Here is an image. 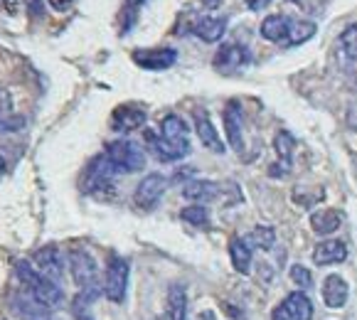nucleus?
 Masks as SVG:
<instances>
[{"label":"nucleus","instance_id":"nucleus-1","mask_svg":"<svg viewBox=\"0 0 357 320\" xmlns=\"http://www.w3.org/2000/svg\"><path fill=\"white\" fill-rule=\"evenodd\" d=\"M146 143L158 160L173 163V160H180L190 153L188 126L178 114H168L160 121V133H146Z\"/></svg>","mask_w":357,"mask_h":320},{"label":"nucleus","instance_id":"nucleus-2","mask_svg":"<svg viewBox=\"0 0 357 320\" xmlns=\"http://www.w3.org/2000/svg\"><path fill=\"white\" fill-rule=\"evenodd\" d=\"M15 273H17V278H20V284L25 286V291L30 294V298H35L37 303H43L45 308L54 310L64 303L62 289H59L54 281H50L47 276H43L30 261H17Z\"/></svg>","mask_w":357,"mask_h":320},{"label":"nucleus","instance_id":"nucleus-3","mask_svg":"<svg viewBox=\"0 0 357 320\" xmlns=\"http://www.w3.org/2000/svg\"><path fill=\"white\" fill-rule=\"evenodd\" d=\"M69 259V271H72L74 284L82 289V296L96 300L101 296V276H99V264L86 249H72L67 254Z\"/></svg>","mask_w":357,"mask_h":320},{"label":"nucleus","instance_id":"nucleus-4","mask_svg":"<svg viewBox=\"0 0 357 320\" xmlns=\"http://www.w3.org/2000/svg\"><path fill=\"white\" fill-rule=\"evenodd\" d=\"M106 158L109 163L114 165L116 173H138L146 165V151L143 146H138L136 141H128V138H119V141L109 143L106 146Z\"/></svg>","mask_w":357,"mask_h":320},{"label":"nucleus","instance_id":"nucleus-5","mask_svg":"<svg viewBox=\"0 0 357 320\" xmlns=\"http://www.w3.org/2000/svg\"><path fill=\"white\" fill-rule=\"evenodd\" d=\"M128 289V261L119 254H111L106 264V278H104V296L111 303H123Z\"/></svg>","mask_w":357,"mask_h":320},{"label":"nucleus","instance_id":"nucleus-6","mask_svg":"<svg viewBox=\"0 0 357 320\" xmlns=\"http://www.w3.org/2000/svg\"><path fill=\"white\" fill-rule=\"evenodd\" d=\"M114 165L109 163V158L104 155H96L89 165H86L84 175H82V190L86 195H99L104 190H111L114 188Z\"/></svg>","mask_w":357,"mask_h":320},{"label":"nucleus","instance_id":"nucleus-7","mask_svg":"<svg viewBox=\"0 0 357 320\" xmlns=\"http://www.w3.org/2000/svg\"><path fill=\"white\" fill-rule=\"evenodd\" d=\"M271 320H313V303L303 291H294L273 308Z\"/></svg>","mask_w":357,"mask_h":320},{"label":"nucleus","instance_id":"nucleus-8","mask_svg":"<svg viewBox=\"0 0 357 320\" xmlns=\"http://www.w3.org/2000/svg\"><path fill=\"white\" fill-rule=\"evenodd\" d=\"M165 188H168V180L160 173H148L146 178L138 183L136 192H133V202H136L138 210H153V207L160 202Z\"/></svg>","mask_w":357,"mask_h":320},{"label":"nucleus","instance_id":"nucleus-9","mask_svg":"<svg viewBox=\"0 0 357 320\" xmlns=\"http://www.w3.org/2000/svg\"><path fill=\"white\" fill-rule=\"evenodd\" d=\"M32 264H35V268L43 276H47L50 281H54V284H59L64 276V259H62V252H59L57 247H43L37 249L35 257H32Z\"/></svg>","mask_w":357,"mask_h":320},{"label":"nucleus","instance_id":"nucleus-10","mask_svg":"<svg viewBox=\"0 0 357 320\" xmlns=\"http://www.w3.org/2000/svg\"><path fill=\"white\" fill-rule=\"evenodd\" d=\"M133 62L143 69H151V72H160V69H168L178 62V52H175L173 47L136 49V52H133Z\"/></svg>","mask_w":357,"mask_h":320},{"label":"nucleus","instance_id":"nucleus-11","mask_svg":"<svg viewBox=\"0 0 357 320\" xmlns=\"http://www.w3.org/2000/svg\"><path fill=\"white\" fill-rule=\"evenodd\" d=\"M146 109L143 106H136V104H123L111 114V128L119 133H131L136 128L146 126Z\"/></svg>","mask_w":357,"mask_h":320},{"label":"nucleus","instance_id":"nucleus-12","mask_svg":"<svg viewBox=\"0 0 357 320\" xmlns=\"http://www.w3.org/2000/svg\"><path fill=\"white\" fill-rule=\"evenodd\" d=\"M273 148H276V153H279L281 163L271 165V168H268V175H271V178H284V175H289V170H291V158H294L296 138L291 136L289 131H279L276 138H273Z\"/></svg>","mask_w":357,"mask_h":320},{"label":"nucleus","instance_id":"nucleus-13","mask_svg":"<svg viewBox=\"0 0 357 320\" xmlns=\"http://www.w3.org/2000/svg\"><path fill=\"white\" fill-rule=\"evenodd\" d=\"M195 131H197V136H200L202 146L210 148L212 153H225V146H222V138L220 133H217L215 123H212L210 114H207L205 109H195Z\"/></svg>","mask_w":357,"mask_h":320},{"label":"nucleus","instance_id":"nucleus-14","mask_svg":"<svg viewBox=\"0 0 357 320\" xmlns=\"http://www.w3.org/2000/svg\"><path fill=\"white\" fill-rule=\"evenodd\" d=\"M247 62H249L247 47H239V45H234V43L222 45L220 52L215 54V67L225 74H231V72H236V69H242Z\"/></svg>","mask_w":357,"mask_h":320},{"label":"nucleus","instance_id":"nucleus-15","mask_svg":"<svg viewBox=\"0 0 357 320\" xmlns=\"http://www.w3.org/2000/svg\"><path fill=\"white\" fill-rule=\"evenodd\" d=\"M347 296H350V289H347V281L337 273H331V276L323 281V300L331 310H337L347 303Z\"/></svg>","mask_w":357,"mask_h":320},{"label":"nucleus","instance_id":"nucleus-16","mask_svg":"<svg viewBox=\"0 0 357 320\" xmlns=\"http://www.w3.org/2000/svg\"><path fill=\"white\" fill-rule=\"evenodd\" d=\"M222 195V185L212 183V180H190L183 183V197L192 199V202H212Z\"/></svg>","mask_w":357,"mask_h":320},{"label":"nucleus","instance_id":"nucleus-17","mask_svg":"<svg viewBox=\"0 0 357 320\" xmlns=\"http://www.w3.org/2000/svg\"><path fill=\"white\" fill-rule=\"evenodd\" d=\"M225 131H227V141L234 148L236 153L244 151V133H242V111L239 106L231 101L225 109Z\"/></svg>","mask_w":357,"mask_h":320},{"label":"nucleus","instance_id":"nucleus-18","mask_svg":"<svg viewBox=\"0 0 357 320\" xmlns=\"http://www.w3.org/2000/svg\"><path fill=\"white\" fill-rule=\"evenodd\" d=\"M291 17L286 15H268L261 20V27H259V32H261L264 40H268V43H281L286 45V40H289V32H291Z\"/></svg>","mask_w":357,"mask_h":320},{"label":"nucleus","instance_id":"nucleus-19","mask_svg":"<svg viewBox=\"0 0 357 320\" xmlns=\"http://www.w3.org/2000/svg\"><path fill=\"white\" fill-rule=\"evenodd\" d=\"M347 259V247L340 239H326L313 249V261L318 266H331V264H340Z\"/></svg>","mask_w":357,"mask_h":320},{"label":"nucleus","instance_id":"nucleus-20","mask_svg":"<svg viewBox=\"0 0 357 320\" xmlns=\"http://www.w3.org/2000/svg\"><path fill=\"white\" fill-rule=\"evenodd\" d=\"M190 30L200 37L202 43H217V40H222V35L227 30V17H212V15L197 17Z\"/></svg>","mask_w":357,"mask_h":320},{"label":"nucleus","instance_id":"nucleus-21","mask_svg":"<svg viewBox=\"0 0 357 320\" xmlns=\"http://www.w3.org/2000/svg\"><path fill=\"white\" fill-rule=\"evenodd\" d=\"M229 257L231 264L239 273H249L252 268V257H254V249L249 244L247 236H231L229 239Z\"/></svg>","mask_w":357,"mask_h":320},{"label":"nucleus","instance_id":"nucleus-22","mask_svg":"<svg viewBox=\"0 0 357 320\" xmlns=\"http://www.w3.org/2000/svg\"><path fill=\"white\" fill-rule=\"evenodd\" d=\"M13 310H15L22 320H54L52 310L45 308L43 303H37L35 298L25 300L22 296H15V298H13Z\"/></svg>","mask_w":357,"mask_h":320},{"label":"nucleus","instance_id":"nucleus-23","mask_svg":"<svg viewBox=\"0 0 357 320\" xmlns=\"http://www.w3.org/2000/svg\"><path fill=\"white\" fill-rule=\"evenodd\" d=\"M342 224V215L337 210H321V212H313L310 215V227H313L315 234H333L337 231Z\"/></svg>","mask_w":357,"mask_h":320},{"label":"nucleus","instance_id":"nucleus-24","mask_svg":"<svg viewBox=\"0 0 357 320\" xmlns=\"http://www.w3.org/2000/svg\"><path fill=\"white\" fill-rule=\"evenodd\" d=\"M168 320H188V291L180 284L168 289Z\"/></svg>","mask_w":357,"mask_h":320},{"label":"nucleus","instance_id":"nucleus-25","mask_svg":"<svg viewBox=\"0 0 357 320\" xmlns=\"http://www.w3.org/2000/svg\"><path fill=\"white\" fill-rule=\"evenodd\" d=\"M315 22L310 20H294L291 22V32H289V40H286V47H298V45L308 43L310 37L315 35Z\"/></svg>","mask_w":357,"mask_h":320},{"label":"nucleus","instance_id":"nucleus-26","mask_svg":"<svg viewBox=\"0 0 357 320\" xmlns=\"http://www.w3.org/2000/svg\"><path fill=\"white\" fill-rule=\"evenodd\" d=\"M249 244L257 249H264V252H268V249H273V244H276V229L273 227H266V224H259L254 227L252 231H249Z\"/></svg>","mask_w":357,"mask_h":320},{"label":"nucleus","instance_id":"nucleus-27","mask_svg":"<svg viewBox=\"0 0 357 320\" xmlns=\"http://www.w3.org/2000/svg\"><path fill=\"white\" fill-rule=\"evenodd\" d=\"M340 49L347 62H357V25H347L340 35Z\"/></svg>","mask_w":357,"mask_h":320},{"label":"nucleus","instance_id":"nucleus-28","mask_svg":"<svg viewBox=\"0 0 357 320\" xmlns=\"http://www.w3.org/2000/svg\"><path fill=\"white\" fill-rule=\"evenodd\" d=\"M180 217H183V222H188V224H192V227H210V212H207L205 205L185 207V210L180 212Z\"/></svg>","mask_w":357,"mask_h":320},{"label":"nucleus","instance_id":"nucleus-29","mask_svg":"<svg viewBox=\"0 0 357 320\" xmlns=\"http://www.w3.org/2000/svg\"><path fill=\"white\" fill-rule=\"evenodd\" d=\"M291 278H294V284L301 286V289H310L313 286V276H310V271L303 264H294L291 266Z\"/></svg>","mask_w":357,"mask_h":320},{"label":"nucleus","instance_id":"nucleus-30","mask_svg":"<svg viewBox=\"0 0 357 320\" xmlns=\"http://www.w3.org/2000/svg\"><path fill=\"white\" fill-rule=\"evenodd\" d=\"M91 298H86V296H82L79 294L77 298H74V305H72V310H74V318L77 320H94L91 318Z\"/></svg>","mask_w":357,"mask_h":320},{"label":"nucleus","instance_id":"nucleus-31","mask_svg":"<svg viewBox=\"0 0 357 320\" xmlns=\"http://www.w3.org/2000/svg\"><path fill=\"white\" fill-rule=\"evenodd\" d=\"M50 3V8H54V10H59V13H64V10H69V6H72L74 0H47Z\"/></svg>","mask_w":357,"mask_h":320},{"label":"nucleus","instance_id":"nucleus-32","mask_svg":"<svg viewBox=\"0 0 357 320\" xmlns=\"http://www.w3.org/2000/svg\"><path fill=\"white\" fill-rule=\"evenodd\" d=\"M25 3H27V8H30L32 15H43V8H45L43 0H25Z\"/></svg>","mask_w":357,"mask_h":320},{"label":"nucleus","instance_id":"nucleus-33","mask_svg":"<svg viewBox=\"0 0 357 320\" xmlns=\"http://www.w3.org/2000/svg\"><path fill=\"white\" fill-rule=\"evenodd\" d=\"M347 126L357 131V104H352L350 111H347Z\"/></svg>","mask_w":357,"mask_h":320},{"label":"nucleus","instance_id":"nucleus-34","mask_svg":"<svg viewBox=\"0 0 357 320\" xmlns=\"http://www.w3.org/2000/svg\"><path fill=\"white\" fill-rule=\"evenodd\" d=\"M244 3H247L249 10H261V8H266L271 0H244Z\"/></svg>","mask_w":357,"mask_h":320},{"label":"nucleus","instance_id":"nucleus-35","mask_svg":"<svg viewBox=\"0 0 357 320\" xmlns=\"http://www.w3.org/2000/svg\"><path fill=\"white\" fill-rule=\"evenodd\" d=\"M10 109V99H8V94L3 89H0V111H8Z\"/></svg>","mask_w":357,"mask_h":320},{"label":"nucleus","instance_id":"nucleus-36","mask_svg":"<svg viewBox=\"0 0 357 320\" xmlns=\"http://www.w3.org/2000/svg\"><path fill=\"white\" fill-rule=\"evenodd\" d=\"M143 3H146V0H126V6L131 8V10H136V8L143 6Z\"/></svg>","mask_w":357,"mask_h":320},{"label":"nucleus","instance_id":"nucleus-37","mask_svg":"<svg viewBox=\"0 0 357 320\" xmlns=\"http://www.w3.org/2000/svg\"><path fill=\"white\" fill-rule=\"evenodd\" d=\"M6 128H15V126H10V123H6L3 119H0V131H6Z\"/></svg>","mask_w":357,"mask_h":320},{"label":"nucleus","instance_id":"nucleus-38","mask_svg":"<svg viewBox=\"0 0 357 320\" xmlns=\"http://www.w3.org/2000/svg\"><path fill=\"white\" fill-rule=\"evenodd\" d=\"M0 173H6V158H0Z\"/></svg>","mask_w":357,"mask_h":320},{"label":"nucleus","instance_id":"nucleus-39","mask_svg":"<svg viewBox=\"0 0 357 320\" xmlns=\"http://www.w3.org/2000/svg\"><path fill=\"white\" fill-rule=\"evenodd\" d=\"M355 64H357V62H355Z\"/></svg>","mask_w":357,"mask_h":320}]
</instances>
